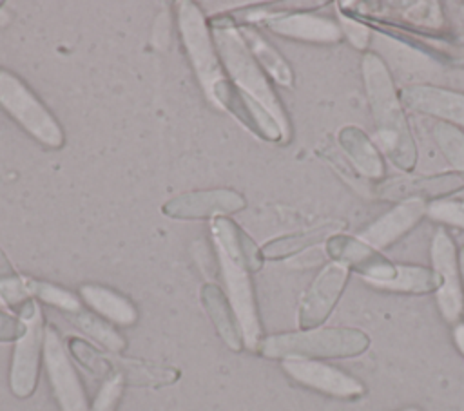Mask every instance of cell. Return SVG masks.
I'll list each match as a JSON object with an SVG mask.
<instances>
[{
  "mask_svg": "<svg viewBox=\"0 0 464 411\" xmlns=\"http://www.w3.org/2000/svg\"><path fill=\"white\" fill-rule=\"evenodd\" d=\"M337 143L355 172L362 179L381 181L384 176V159L377 143L368 138V134L355 127L346 125L337 132Z\"/></svg>",
  "mask_w": 464,
  "mask_h": 411,
  "instance_id": "cell-21",
  "label": "cell"
},
{
  "mask_svg": "<svg viewBox=\"0 0 464 411\" xmlns=\"http://www.w3.org/2000/svg\"><path fill=\"white\" fill-rule=\"evenodd\" d=\"M428 215L442 225L464 230V201L439 199L428 205Z\"/></svg>",
  "mask_w": 464,
  "mask_h": 411,
  "instance_id": "cell-31",
  "label": "cell"
},
{
  "mask_svg": "<svg viewBox=\"0 0 464 411\" xmlns=\"http://www.w3.org/2000/svg\"><path fill=\"white\" fill-rule=\"evenodd\" d=\"M246 206V199L234 188H208L183 192L161 205V212L172 219H216L228 217Z\"/></svg>",
  "mask_w": 464,
  "mask_h": 411,
  "instance_id": "cell-16",
  "label": "cell"
},
{
  "mask_svg": "<svg viewBox=\"0 0 464 411\" xmlns=\"http://www.w3.org/2000/svg\"><path fill=\"white\" fill-rule=\"evenodd\" d=\"M218 259H219L221 277L225 282V295L239 322L245 348L250 351H257L263 340V326L259 319L252 272L245 264L223 253H218Z\"/></svg>",
  "mask_w": 464,
  "mask_h": 411,
  "instance_id": "cell-10",
  "label": "cell"
},
{
  "mask_svg": "<svg viewBox=\"0 0 464 411\" xmlns=\"http://www.w3.org/2000/svg\"><path fill=\"white\" fill-rule=\"evenodd\" d=\"M433 138L453 170L464 172V130L451 123L437 121L433 127Z\"/></svg>",
  "mask_w": 464,
  "mask_h": 411,
  "instance_id": "cell-30",
  "label": "cell"
},
{
  "mask_svg": "<svg viewBox=\"0 0 464 411\" xmlns=\"http://www.w3.org/2000/svg\"><path fill=\"white\" fill-rule=\"evenodd\" d=\"M208 27L227 78L243 92L265 105L290 138V123L285 107L268 81V76L245 45L234 20L228 16V13H219L208 18Z\"/></svg>",
  "mask_w": 464,
  "mask_h": 411,
  "instance_id": "cell-2",
  "label": "cell"
},
{
  "mask_svg": "<svg viewBox=\"0 0 464 411\" xmlns=\"http://www.w3.org/2000/svg\"><path fill=\"white\" fill-rule=\"evenodd\" d=\"M199 299L207 317L225 346L232 351H241L245 348L243 333L225 292L214 282H205L199 290Z\"/></svg>",
  "mask_w": 464,
  "mask_h": 411,
  "instance_id": "cell-22",
  "label": "cell"
},
{
  "mask_svg": "<svg viewBox=\"0 0 464 411\" xmlns=\"http://www.w3.org/2000/svg\"><path fill=\"white\" fill-rule=\"evenodd\" d=\"M459 266H460V279H462V290H464V246L459 250Z\"/></svg>",
  "mask_w": 464,
  "mask_h": 411,
  "instance_id": "cell-37",
  "label": "cell"
},
{
  "mask_svg": "<svg viewBox=\"0 0 464 411\" xmlns=\"http://www.w3.org/2000/svg\"><path fill=\"white\" fill-rule=\"evenodd\" d=\"M239 34L248 47L254 60L265 71L268 78H272L277 85L292 87L294 85V71L290 63L283 58V54L257 31L254 25H237Z\"/></svg>",
  "mask_w": 464,
  "mask_h": 411,
  "instance_id": "cell-24",
  "label": "cell"
},
{
  "mask_svg": "<svg viewBox=\"0 0 464 411\" xmlns=\"http://www.w3.org/2000/svg\"><path fill=\"white\" fill-rule=\"evenodd\" d=\"M399 411H422V409L417 407V406H408V407H402V409H399Z\"/></svg>",
  "mask_w": 464,
  "mask_h": 411,
  "instance_id": "cell-38",
  "label": "cell"
},
{
  "mask_svg": "<svg viewBox=\"0 0 464 411\" xmlns=\"http://www.w3.org/2000/svg\"><path fill=\"white\" fill-rule=\"evenodd\" d=\"M339 14H341V29H343V34L348 36V40L352 42V45L359 51H364L370 43V29L368 25L359 20L357 16L350 14V13H344L339 9Z\"/></svg>",
  "mask_w": 464,
  "mask_h": 411,
  "instance_id": "cell-34",
  "label": "cell"
},
{
  "mask_svg": "<svg viewBox=\"0 0 464 411\" xmlns=\"http://www.w3.org/2000/svg\"><path fill=\"white\" fill-rule=\"evenodd\" d=\"M361 72L375 123L379 150L397 168L404 172L413 170L417 165V145L388 65L379 54L368 51L361 60Z\"/></svg>",
  "mask_w": 464,
  "mask_h": 411,
  "instance_id": "cell-1",
  "label": "cell"
},
{
  "mask_svg": "<svg viewBox=\"0 0 464 411\" xmlns=\"http://www.w3.org/2000/svg\"><path fill=\"white\" fill-rule=\"evenodd\" d=\"M0 107L44 147H63L65 134L54 114L18 74L4 67H0Z\"/></svg>",
  "mask_w": 464,
  "mask_h": 411,
  "instance_id": "cell-5",
  "label": "cell"
},
{
  "mask_svg": "<svg viewBox=\"0 0 464 411\" xmlns=\"http://www.w3.org/2000/svg\"><path fill=\"white\" fill-rule=\"evenodd\" d=\"M401 100L404 109L408 107L410 110L439 118L459 129L464 127V92L439 85L413 83L402 87Z\"/></svg>",
  "mask_w": 464,
  "mask_h": 411,
  "instance_id": "cell-17",
  "label": "cell"
},
{
  "mask_svg": "<svg viewBox=\"0 0 464 411\" xmlns=\"http://www.w3.org/2000/svg\"><path fill=\"white\" fill-rule=\"evenodd\" d=\"M377 290L397 292V293H413L426 295L437 290V281L431 268L415 266V264H397V275L390 282L375 284Z\"/></svg>",
  "mask_w": 464,
  "mask_h": 411,
  "instance_id": "cell-27",
  "label": "cell"
},
{
  "mask_svg": "<svg viewBox=\"0 0 464 411\" xmlns=\"http://www.w3.org/2000/svg\"><path fill=\"white\" fill-rule=\"evenodd\" d=\"M2 306H5V304H4V301H2V299H0V308H2Z\"/></svg>",
  "mask_w": 464,
  "mask_h": 411,
  "instance_id": "cell-39",
  "label": "cell"
},
{
  "mask_svg": "<svg viewBox=\"0 0 464 411\" xmlns=\"http://www.w3.org/2000/svg\"><path fill=\"white\" fill-rule=\"evenodd\" d=\"M71 322L89 339H92L98 346H102L109 353H121L127 348L125 337L103 317L96 315L89 310H80L74 315H69Z\"/></svg>",
  "mask_w": 464,
  "mask_h": 411,
  "instance_id": "cell-26",
  "label": "cell"
},
{
  "mask_svg": "<svg viewBox=\"0 0 464 411\" xmlns=\"http://www.w3.org/2000/svg\"><path fill=\"white\" fill-rule=\"evenodd\" d=\"M324 250L332 261L344 264L350 272L359 273L368 284L375 286L390 282L397 275V263H392L381 250L361 241L357 235L334 234L324 243Z\"/></svg>",
  "mask_w": 464,
  "mask_h": 411,
  "instance_id": "cell-13",
  "label": "cell"
},
{
  "mask_svg": "<svg viewBox=\"0 0 464 411\" xmlns=\"http://www.w3.org/2000/svg\"><path fill=\"white\" fill-rule=\"evenodd\" d=\"M453 340H455L459 353L464 357V322L462 320L453 326Z\"/></svg>",
  "mask_w": 464,
  "mask_h": 411,
  "instance_id": "cell-36",
  "label": "cell"
},
{
  "mask_svg": "<svg viewBox=\"0 0 464 411\" xmlns=\"http://www.w3.org/2000/svg\"><path fill=\"white\" fill-rule=\"evenodd\" d=\"M67 349L69 355L91 375L103 380L118 377L125 386L165 387L178 382V378L181 377L178 368L102 351L80 337H69Z\"/></svg>",
  "mask_w": 464,
  "mask_h": 411,
  "instance_id": "cell-4",
  "label": "cell"
},
{
  "mask_svg": "<svg viewBox=\"0 0 464 411\" xmlns=\"http://www.w3.org/2000/svg\"><path fill=\"white\" fill-rule=\"evenodd\" d=\"M348 277L350 270L337 261H330L319 270L301 295L297 308L299 330L321 328V324L326 322L346 288Z\"/></svg>",
  "mask_w": 464,
  "mask_h": 411,
  "instance_id": "cell-11",
  "label": "cell"
},
{
  "mask_svg": "<svg viewBox=\"0 0 464 411\" xmlns=\"http://www.w3.org/2000/svg\"><path fill=\"white\" fill-rule=\"evenodd\" d=\"M212 237L218 253L245 264L252 273L261 270L265 263L261 248L234 219L225 215L212 219Z\"/></svg>",
  "mask_w": 464,
  "mask_h": 411,
  "instance_id": "cell-20",
  "label": "cell"
},
{
  "mask_svg": "<svg viewBox=\"0 0 464 411\" xmlns=\"http://www.w3.org/2000/svg\"><path fill=\"white\" fill-rule=\"evenodd\" d=\"M123 382L118 377H111L105 378L94 397V400L91 402L89 411H116L120 402H121V395H123Z\"/></svg>",
  "mask_w": 464,
  "mask_h": 411,
  "instance_id": "cell-33",
  "label": "cell"
},
{
  "mask_svg": "<svg viewBox=\"0 0 464 411\" xmlns=\"http://www.w3.org/2000/svg\"><path fill=\"white\" fill-rule=\"evenodd\" d=\"M281 368L297 384L328 397L355 400L366 393V387L361 380L323 360L286 358L281 360Z\"/></svg>",
  "mask_w": 464,
  "mask_h": 411,
  "instance_id": "cell-15",
  "label": "cell"
},
{
  "mask_svg": "<svg viewBox=\"0 0 464 411\" xmlns=\"http://www.w3.org/2000/svg\"><path fill=\"white\" fill-rule=\"evenodd\" d=\"M25 333V322L13 313L0 310V342H16Z\"/></svg>",
  "mask_w": 464,
  "mask_h": 411,
  "instance_id": "cell-35",
  "label": "cell"
},
{
  "mask_svg": "<svg viewBox=\"0 0 464 411\" xmlns=\"http://www.w3.org/2000/svg\"><path fill=\"white\" fill-rule=\"evenodd\" d=\"M263 25L274 34L308 43H337L343 38V29L337 22L310 11L279 13L265 20Z\"/></svg>",
  "mask_w": 464,
  "mask_h": 411,
  "instance_id": "cell-18",
  "label": "cell"
},
{
  "mask_svg": "<svg viewBox=\"0 0 464 411\" xmlns=\"http://www.w3.org/2000/svg\"><path fill=\"white\" fill-rule=\"evenodd\" d=\"M370 348V337L357 328H314L263 337L257 353L272 360L352 358Z\"/></svg>",
  "mask_w": 464,
  "mask_h": 411,
  "instance_id": "cell-3",
  "label": "cell"
},
{
  "mask_svg": "<svg viewBox=\"0 0 464 411\" xmlns=\"http://www.w3.org/2000/svg\"><path fill=\"white\" fill-rule=\"evenodd\" d=\"M344 225H346L344 221H330L326 225L310 228L306 232L276 237L261 246V253L265 259H270V261H279V259L297 255L319 243H326L328 237H332L334 234H339L344 228Z\"/></svg>",
  "mask_w": 464,
  "mask_h": 411,
  "instance_id": "cell-25",
  "label": "cell"
},
{
  "mask_svg": "<svg viewBox=\"0 0 464 411\" xmlns=\"http://www.w3.org/2000/svg\"><path fill=\"white\" fill-rule=\"evenodd\" d=\"M176 20L181 36V43L194 67V72L205 91L210 96L214 85L227 78L221 60L218 56L208 20L201 7L190 0L176 4Z\"/></svg>",
  "mask_w": 464,
  "mask_h": 411,
  "instance_id": "cell-6",
  "label": "cell"
},
{
  "mask_svg": "<svg viewBox=\"0 0 464 411\" xmlns=\"http://www.w3.org/2000/svg\"><path fill=\"white\" fill-rule=\"evenodd\" d=\"M373 196L386 201L422 199L426 203L450 199V196L464 190V172L448 170L439 174H406L377 181Z\"/></svg>",
  "mask_w": 464,
  "mask_h": 411,
  "instance_id": "cell-12",
  "label": "cell"
},
{
  "mask_svg": "<svg viewBox=\"0 0 464 411\" xmlns=\"http://www.w3.org/2000/svg\"><path fill=\"white\" fill-rule=\"evenodd\" d=\"M404 18L420 27L440 29L444 25V14L439 2H419L413 4L408 11H404Z\"/></svg>",
  "mask_w": 464,
  "mask_h": 411,
  "instance_id": "cell-32",
  "label": "cell"
},
{
  "mask_svg": "<svg viewBox=\"0 0 464 411\" xmlns=\"http://www.w3.org/2000/svg\"><path fill=\"white\" fill-rule=\"evenodd\" d=\"M428 205L430 203L422 199L401 201L361 230L357 237L377 250H384L406 235L424 215H428Z\"/></svg>",
  "mask_w": 464,
  "mask_h": 411,
  "instance_id": "cell-19",
  "label": "cell"
},
{
  "mask_svg": "<svg viewBox=\"0 0 464 411\" xmlns=\"http://www.w3.org/2000/svg\"><path fill=\"white\" fill-rule=\"evenodd\" d=\"M221 109L230 112L243 127L265 141H286L288 136L279 121L257 100L243 92L228 78L218 81L208 96Z\"/></svg>",
  "mask_w": 464,
  "mask_h": 411,
  "instance_id": "cell-14",
  "label": "cell"
},
{
  "mask_svg": "<svg viewBox=\"0 0 464 411\" xmlns=\"http://www.w3.org/2000/svg\"><path fill=\"white\" fill-rule=\"evenodd\" d=\"M24 281H25V286H27V292L31 297L40 299L42 302H45L56 310H62L67 315H74L80 310H83L80 295L72 293L67 288H62L49 281L34 279V277H24Z\"/></svg>",
  "mask_w": 464,
  "mask_h": 411,
  "instance_id": "cell-28",
  "label": "cell"
},
{
  "mask_svg": "<svg viewBox=\"0 0 464 411\" xmlns=\"http://www.w3.org/2000/svg\"><path fill=\"white\" fill-rule=\"evenodd\" d=\"M0 299L5 306H9L14 313H18L33 297L27 292L25 281L16 273L11 261L0 248Z\"/></svg>",
  "mask_w": 464,
  "mask_h": 411,
  "instance_id": "cell-29",
  "label": "cell"
},
{
  "mask_svg": "<svg viewBox=\"0 0 464 411\" xmlns=\"http://www.w3.org/2000/svg\"><path fill=\"white\" fill-rule=\"evenodd\" d=\"M78 293L91 311L103 317L111 324L132 326L138 320V308L134 302L112 288L87 282L80 286Z\"/></svg>",
  "mask_w": 464,
  "mask_h": 411,
  "instance_id": "cell-23",
  "label": "cell"
},
{
  "mask_svg": "<svg viewBox=\"0 0 464 411\" xmlns=\"http://www.w3.org/2000/svg\"><path fill=\"white\" fill-rule=\"evenodd\" d=\"M44 366L60 411H89L91 402L71 360L67 342L53 324L45 326Z\"/></svg>",
  "mask_w": 464,
  "mask_h": 411,
  "instance_id": "cell-8",
  "label": "cell"
},
{
  "mask_svg": "<svg viewBox=\"0 0 464 411\" xmlns=\"http://www.w3.org/2000/svg\"><path fill=\"white\" fill-rule=\"evenodd\" d=\"M16 315L25 322V333L14 342L9 368V389L16 398H29L40 378L47 324L42 308L34 299H31Z\"/></svg>",
  "mask_w": 464,
  "mask_h": 411,
  "instance_id": "cell-7",
  "label": "cell"
},
{
  "mask_svg": "<svg viewBox=\"0 0 464 411\" xmlns=\"http://www.w3.org/2000/svg\"><path fill=\"white\" fill-rule=\"evenodd\" d=\"M431 270L437 281L435 299L442 319L455 326L464 313V290L459 266V250L450 232L440 226L431 239Z\"/></svg>",
  "mask_w": 464,
  "mask_h": 411,
  "instance_id": "cell-9",
  "label": "cell"
}]
</instances>
